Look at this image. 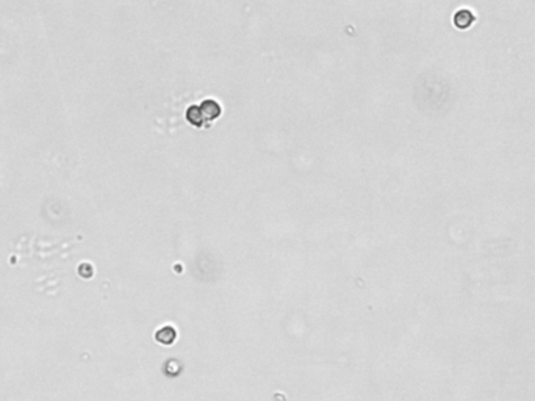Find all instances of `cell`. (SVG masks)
Returning a JSON list of instances; mask_svg holds the SVG:
<instances>
[{
    "label": "cell",
    "mask_w": 535,
    "mask_h": 401,
    "mask_svg": "<svg viewBox=\"0 0 535 401\" xmlns=\"http://www.w3.org/2000/svg\"><path fill=\"white\" fill-rule=\"evenodd\" d=\"M187 120L196 127H202L207 122L204 115H202V112H200L199 105H192V107L188 108V110H187Z\"/></svg>",
    "instance_id": "cell-4"
},
{
    "label": "cell",
    "mask_w": 535,
    "mask_h": 401,
    "mask_svg": "<svg viewBox=\"0 0 535 401\" xmlns=\"http://www.w3.org/2000/svg\"><path fill=\"white\" fill-rule=\"evenodd\" d=\"M476 21V16L471 10H466V8H462L454 14V24L457 29L466 30L473 25V22Z\"/></svg>",
    "instance_id": "cell-2"
},
{
    "label": "cell",
    "mask_w": 535,
    "mask_h": 401,
    "mask_svg": "<svg viewBox=\"0 0 535 401\" xmlns=\"http://www.w3.org/2000/svg\"><path fill=\"white\" fill-rule=\"evenodd\" d=\"M177 339V332L172 326H163L161 329L155 334V340L163 345H172Z\"/></svg>",
    "instance_id": "cell-3"
},
{
    "label": "cell",
    "mask_w": 535,
    "mask_h": 401,
    "mask_svg": "<svg viewBox=\"0 0 535 401\" xmlns=\"http://www.w3.org/2000/svg\"><path fill=\"white\" fill-rule=\"evenodd\" d=\"M199 108H200V112H202V115H204L207 122L216 120V118L221 115V105L216 102L215 99H207V100H204V102L199 105Z\"/></svg>",
    "instance_id": "cell-1"
}]
</instances>
